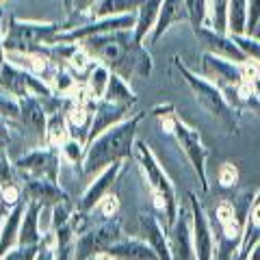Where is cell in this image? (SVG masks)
<instances>
[{"label":"cell","instance_id":"6da1fadb","mask_svg":"<svg viewBox=\"0 0 260 260\" xmlns=\"http://www.w3.org/2000/svg\"><path fill=\"white\" fill-rule=\"evenodd\" d=\"M95 61L104 63L121 78H150L154 70L152 54L143 42H137L133 30H115L91 35L78 42Z\"/></svg>","mask_w":260,"mask_h":260},{"label":"cell","instance_id":"7a4b0ae2","mask_svg":"<svg viewBox=\"0 0 260 260\" xmlns=\"http://www.w3.org/2000/svg\"><path fill=\"white\" fill-rule=\"evenodd\" d=\"M145 113H135L126 117L113 128L104 130L100 137H95L85 148L83 158V174L93 176L107 169L115 160H126L130 154H135V141H137V130L143 121Z\"/></svg>","mask_w":260,"mask_h":260},{"label":"cell","instance_id":"3957f363","mask_svg":"<svg viewBox=\"0 0 260 260\" xmlns=\"http://www.w3.org/2000/svg\"><path fill=\"white\" fill-rule=\"evenodd\" d=\"M254 200V193H243L237 200H221L208 217L215 221V260H232L241 251L245 239V219Z\"/></svg>","mask_w":260,"mask_h":260},{"label":"cell","instance_id":"277c9868","mask_svg":"<svg viewBox=\"0 0 260 260\" xmlns=\"http://www.w3.org/2000/svg\"><path fill=\"white\" fill-rule=\"evenodd\" d=\"M174 68L178 70V74L182 76V80L186 85H189L191 93L195 98V102L200 104L202 109H204L206 113L213 119H217L219 124H221L225 128V133L230 135H239V117L241 113L232 107L230 102L225 100L223 91L219 89L213 80H208L204 74H195L193 70H189V65H184L180 56H174Z\"/></svg>","mask_w":260,"mask_h":260},{"label":"cell","instance_id":"5b68a950","mask_svg":"<svg viewBox=\"0 0 260 260\" xmlns=\"http://www.w3.org/2000/svg\"><path fill=\"white\" fill-rule=\"evenodd\" d=\"M152 115L160 121L162 130H167L169 135L176 139L178 148L184 152L186 160L191 162L195 178L202 186V191L208 193V176H206V158H208V148L202 141V135L198 128L189 126L184 119H180L176 115V109L172 104H158L154 107Z\"/></svg>","mask_w":260,"mask_h":260},{"label":"cell","instance_id":"8992f818","mask_svg":"<svg viewBox=\"0 0 260 260\" xmlns=\"http://www.w3.org/2000/svg\"><path fill=\"white\" fill-rule=\"evenodd\" d=\"M135 158L139 162L145 182L150 186V193L154 198V206L160 210V215L165 217V225L169 228L176 221L178 210H180V202H178L176 186L172 182V178H169L167 172L162 169L156 154L150 150V145L141 139L135 141Z\"/></svg>","mask_w":260,"mask_h":260},{"label":"cell","instance_id":"52a82bcc","mask_svg":"<svg viewBox=\"0 0 260 260\" xmlns=\"http://www.w3.org/2000/svg\"><path fill=\"white\" fill-rule=\"evenodd\" d=\"M63 30L56 22H35V20H20L9 15L3 26V44L5 50L13 52H37L42 46L56 44V37Z\"/></svg>","mask_w":260,"mask_h":260},{"label":"cell","instance_id":"ba28073f","mask_svg":"<svg viewBox=\"0 0 260 260\" xmlns=\"http://www.w3.org/2000/svg\"><path fill=\"white\" fill-rule=\"evenodd\" d=\"M202 74H204L208 80L225 91V89H232L245 80H254L260 70H258V63L254 61H247V63H237V61H230L225 56H219L213 52H204L202 54Z\"/></svg>","mask_w":260,"mask_h":260},{"label":"cell","instance_id":"9c48e42d","mask_svg":"<svg viewBox=\"0 0 260 260\" xmlns=\"http://www.w3.org/2000/svg\"><path fill=\"white\" fill-rule=\"evenodd\" d=\"M121 239V223L117 217L102 219L98 225H91L74 241V260H89L98 254H104L113 243Z\"/></svg>","mask_w":260,"mask_h":260},{"label":"cell","instance_id":"30bf717a","mask_svg":"<svg viewBox=\"0 0 260 260\" xmlns=\"http://www.w3.org/2000/svg\"><path fill=\"white\" fill-rule=\"evenodd\" d=\"M15 172L22 176H32V178H48V180L59 182V172H61V152L50 145H37L35 150L13 160Z\"/></svg>","mask_w":260,"mask_h":260},{"label":"cell","instance_id":"8fae6325","mask_svg":"<svg viewBox=\"0 0 260 260\" xmlns=\"http://www.w3.org/2000/svg\"><path fill=\"white\" fill-rule=\"evenodd\" d=\"M189 206H191V232H193V251L195 260H215V230L210 225V217L200 204L198 195L189 193Z\"/></svg>","mask_w":260,"mask_h":260},{"label":"cell","instance_id":"7c38bea8","mask_svg":"<svg viewBox=\"0 0 260 260\" xmlns=\"http://www.w3.org/2000/svg\"><path fill=\"white\" fill-rule=\"evenodd\" d=\"M124 169H126V160H115L107 169H102V172L98 174L91 182H89L85 193L80 195L76 208L83 210V213H91V210H95L98 204H100V202L111 193L113 184H115L117 178L124 174Z\"/></svg>","mask_w":260,"mask_h":260},{"label":"cell","instance_id":"4fadbf2b","mask_svg":"<svg viewBox=\"0 0 260 260\" xmlns=\"http://www.w3.org/2000/svg\"><path fill=\"white\" fill-rule=\"evenodd\" d=\"M24 135H28L35 145H46V128H48V113L44 109L39 95H24L20 98V117L15 119Z\"/></svg>","mask_w":260,"mask_h":260},{"label":"cell","instance_id":"5bb4252c","mask_svg":"<svg viewBox=\"0 0 260 260\" xmlns=\"http://www.w3.org/2000/svg\"><path fill=\"white\" fill-rule=\"evenodd\" d=\"M198 42L204 48V52H213L219 56H225L230 61H237V63H247L249 59L245 56V52L241 50L234 42V37L230 32H221V30H215L213 26H200L198 30H193Z\"/></svg>","mask_w":260,"mask_h":260},{"label":"cell","instance_id":"9a60e30c","mask_svg":"<svg viewBox=\"0 0 260 260\" xmlns=\"http://www.w3.org/2000/svg\"><path fill=\"white\" fill-rule=\"evenodd\" d=\"M130 109H133V107H126V104H113L109 100H104V98L95 100L91 104L93 117H91V126H89V135H87L85 148L95 139V137H100L104 130H109L115 124H119V121H124L126 117H130Z\"/></svg>","mask_w":260,"mask_h":260},{"label":"cell","instance_id":"2e32d148","mask_svg":"<svg viewBox=\"0 0 260 260\" xmlns=\"http://www.w3.org/2000/svg\"><path fill=\"white\" fill-rule=\"evenodd\" d=\"M22 186V195L26 202H39L46 208H52L61 202L70 200V195L65 193L54 180L48 178H32V176H24Z\"/></svg>","mask_w":260,"mask_h":260},{"label":"cell","instance_id":"e0dca14e","mask_svg":"<svg viewBox=\"0 0 260 260\" xmlns=\"http://www.w3.org/2000/svg\"><path fill=\"white\" fill-rule=\"evenodd\" d=\"M169 245H172L174 260H195L193 251V232H191V213L186 217L184 208L180 206L176 221L167 228Z\"/></svg>","mask_w":260,"mask_h":260},{"label":"cell","instance_id":"ac0fdd59","mask_svg":"<svg viewBox=\"0 0 260 260\" xmlns=\"http://www.w3.org/2000/svg\"><path fill=\"white\" fill-rule=\"evenodd\" d=\"M139 237L150 243V247L156 251L160 260H174L172 256V245H169V234L162 230L160 221L150 213L139 215Z\"/></svg>","mask_w":260,"mask_h":260},{"label":"cell","instance_id":"d6986e66","mask_svg":"<svg viewBox=\"0 0 260 260\" xmlns=\"http://www.w3.org/2000/svg\"><path fill=\"white\" fill-rule=\"evenodd\" d=\"M104 254H109L115 260H160L156 251L150 247V243H145L141 237H137V239L121 237Z\"/></svg>","mask_w":260,"mask_h":260},{"label":"cell","instance_id":"ffe728a7","mask_svg":"<svg viewBox=\"0 0 260 260\" xmlns=\"http://www.w3.org/2000/svg\"><path fill=\"white\" fill-rule=\"evenodd\" d=\"M180 22H189L184 0H162L158 20H156V26H154V30L150 32V42L156 44L158 39L174 26V24H180Z\"/></svg>","mask_w":260,"mask_h":260},{"label":"cell","instance_id":"44dd1931","mask_svg":"<svg viewBox=\"0 0 260 260\" xmlns=\"http://www.w3.org/2000/svg\"><path fill=\"white\" fill-rule=\"evenodd\" d=\"M42 204L39 202H26L24 208V217H22V225H20V239L18 245H39L44 239L39 223H42Z\"/></svg>","mask_w":260,"mask_h":260},{"label":"cell","instance_id":"7402d4cb","mask_svg":"<svg viewBox=\"0 0 260 260\" xmlns=\"http://www.w3.org/2000/svg\"><path fill=\"white\" fill-rule=\"evenodd\" d=\"M160 5H162V0H141L139 9L135 13L137 20H135V28H133L137 42H143V39L154 30L158 13H160Z\"/></svg>","mask_w":260,"mask_h":260},{"label":"cell","instance_id":"603a6c76","mask_svg":"<svg viewBox=\"0 0 260 260\" xmlns=\"http://www.w3.org/2000/svg\"><path fill=\"white\" fill-rule=\"evenodd\" d=\"M260 241V189L254 193V200H251V206L247 210V219H245V239H243V245L239 256H243L247 260L249 251L254 249V245Z\"/></svg>","mask_w":260,"mask_h":260},{"label":"cell","instance_id":"cb8c5ba5","mask_svg":"<svg viewBox=\"0 0 260 260\" xmlns=\"http://www.w3.org/2000/svg\"><path fill=\"white\" fill-rule=\"evenodd\" d=\"M141 0H98L95 7L89 11V20L95 18H113V15L137 13Z\"/></svg>","mask_w":260,"mask_h":260},{"label":"cell","instance_id":"d4e9b609","mask_svg":"<svg viewBox=\"0 0 260 260\" xmlns=\"http://www.w3.org/2000/svg\"><path fill=\"white\" fill-rule=\"evenodd\" d=\"M104 100H109L113 104H126V107H135L137 104V93L133 91V87L128 85L126 78H121L115 72H111L107 91H104Z\"/></svg>","mask_w":260,"mask_h":260},{"label":"cell","instance_id":"484cf974","mask_svg":"<svg viewBox=\"0 0 260 260\" xmlns=\"http://www.w3.org/2000/svg\"><path fill=\"white\" fill-rule=\"evenodd\" d=\"M68 139H70V126H68V117H65V113L59 111V113H52V115H48L46 145L61 150L63 143L68 141Z\"/></svg>","mask_w":260,"mask_h":260},{"label":"cell","instance_id":"4316f807","mask_svg":"<svg viewBox=\"0 0 260 260\" xmlns=\"http://www.w3.org/2000/svg\"><path fill=\"white\" fill-rule=\"evenodd\" d=\"M109 78H111V70L104 63L95 61V65L89 70L87 80H85V87H87V91L91 93L93 100H100V98H104V91H107V85H109Z\"/></svg>","mask_w":260,"mask_h":260},{"label":"cell","instance_id":"83f0119b","mask_svg":"<svg viewBox=\"0 0 260 260\" xmlns=\"http://www.w3.org/2000/svg\"><path fill=\"white\" fill-rule=\"evenodd\" d=\"M228 32L245 35L247 32V0H230L228 5Z\"/></svg>","mask_w":260,"mask_h":260},{"label":"cell","instance_id":"f1b7e54d","mask_svg":"<svg viewBox=\"0 0 260 260\" xmlns=\"http://www.w3.org/2000/svg\"><path fill=\"white\" fill-rule=\"evenodd\" d=\"M228 5L230 0H208V18L215 30L228 32Z\"/></svg>","mask_w":260,"mask_h":260},{"label":"cell","instance_id":"f546056e","mask_svg":"<svg viewBox=\"0 0 260 260\" xmlns=\"http://www.w3.org/2000/svg\"><path fill=\"white\" fill-rule=\"evenodd\" d=\"M186 15H189V24L193 30L204 26L208 20V0H184Z\"/></svg>","mask_w":260,"mask_h":260},{"label":"cell","instance_id":"4dcf8cb0","mask_svg":"<svg viewBox=\"0 0 260 260\" xmlns=\"http://www.w3.org/2000/svg\"><path fill=\"white\" fill-rule=\"evenodd\" d=\"M0 115L9 121H15L20 117V98L7 91L3 85H0Z\"/></svg>","mask_w":260,"mask_h":260},{"label":"cell","instance_id":"1f68e13d","mask_svg":"<svg viewBox=\"0 0 260 260\" xmlns=\"http://www.w3.org/2000/svg\"><path fill=\"white\" fill-rule=\"evenodd\" d=\"M234 42H237V46L241 48L243 52H245V56L249 61H254L260 65V39L256 35H232Z\"/></svg>","mask_w":260,"mask_h":260},{"label":"cell","instance_id":"d6a6232c","mask_svg":"<svg viewBox=\"0 0 260 260\" xmlns=\"http://www.w3.org/2000/svg\"><path fill=\"white\" fill-rule=\"evenodd\" d=\"M217 182H219V186H223V189H234L237 182H239L237 165H232V162H223V165L217 169Z\"/></svg>","mask_w":260,"mask_h":260},{"label":"cell","instance_id":"836d02e7","mask_svg":"<svg viewBox=\"0 0 260 260\" xmlns=\"http://www.w3.org/2000/svg\"><path fill=\"white\" fill-rule=\"evenodd\" d=\"M37 251H39V245H15L0 260H35Z\"/></svg>","mask_w":260,"mask_h":260},{"label":"cell","instance_id":"e575fe53","mask_svg":"<svg viewBox=\"0 0 260 260\" xmlns=\"http://www.w3.org/2000/svg\"><path fill=\"white\" fill-rule=\"evenodd\" d=\"M15 182V167L5 154V148H0V184H13Z\"/></svg>","mask_w":260,"mask_h":260},{"label":"cell","instance_id":"d590c367","mask_svg":"<svg viewBox=\"0 0 260 260\" xmlns=\"http://www.w3.org/2000/svg\"><path fill=\"white\" fill-rule=\"evenodd\" d=\"M95 3L98 0H63L70 15H89V11L95 7Z\"/></svg>","mask_w":260,"mask_h":260},{"label":"cell","instance_id":"8d00e7d4","mask_svg":"<svg viewBox=\"0 0 260 260\" xmlns=\"http://www.w3.org/2000/svg\"><path fill=\"white\" fill-rule=\"evenodd\" d=\"M95 210H100V215L104 217V219H111V217H117V213H119V200H117V195H107L100 204H98V208Z\"/></svg>","mask_w":260,"mask_h":260},{"label":"cell","instance_id":"74e56055","mask_svg":"<svg viewBox=\"0 0 260 260\" xmlns=\"http://www.w3.org/2000/svg\"><path fill=\"white\" fill-rule=\"evenodd\" d=\"M260 24V0H247V35H254Z\"/></svg>","mask_w":260,"mask_h":260},{"label":"cell","instance_id":"f35d334b","mask_svg":"<svg viewBox=\"0 0 260 260\" xmlns=\"http://www.w3.org/2000/svg\"><path fill=\"white\" fill-rule=\"evenodd\" d=\"M11 141V135H9V119L0 115V148H7Z\"/></svg>","mask_w":260,"mask_h":260},{"label":"cell","instance_id":"ab89813d","mask_svg":"<svg viewBox=\"0 0 260 260\" xmlns=\"http://www.w3.org/2000/svg\"><path fill=\"white\" fill-rule=\"evenodd\" d=\"M5 56H7V50H5V44H3V9H0V68L5 65Z\"/></svg>","mask_w":260,"mask_h":260},{"label":"cell","instance_id":"60d3db41","mask_svg":"<svg viewBox=\"0 0 260 260\" xmlns=\"http://www.w3.org/2000/svg\"><path fill=\"white\" fill-rule=\"evenodd\" d=\"M247 260H260V241L254 245V249L249 251V256H247Z\"/></svg>","mask_w":260,"mask_h":260},{"label":"cell","instance_id":"b9f144b4","mask_svg":"<svg viewBox=\"0 0 260 260\" xmlns=\"http://www.w3.org/2000/svg\"><path fill=\"white\" fill-rule=\"evenodd\" d=\"M7 210H9V208H7V204H5V198H3V184H0V215L7 213Z\"/></svg>","mask_w":260,"mask_h":260},{"label":"cell","instance_id":"7bdbcfd3","mask_svg":"<svg viewBox=\"0 0 260 260\" xmlns=\"http://www.w3.org/2000/svg\"><path fill=\"white\" fill-rule=\"evenodd\" d=\"M89 260H115V258H111L109 254H98V256H93V258H89Z\"/></svg>","mask_w":260,"mask_h":260},{"label":"cell","instance_id":"ee69618b","mask_svg":"<svg viewBox=\"0 0 260 260\" xmlns=\"http://www.w3.org/2000/svg\"><path fill=\"white\" fill-rule=\"evenodd\" d=\"M251 83H254V89H256V93L260 95V74L254 78V80H251Z\"/></svg>","mask_w":260,"mask_h":260},{"label":"cell","instance_id":"f6af8a7d","mask_svg":"<svg viewBox=\"0 0 260 260\" xmlns=\"http://www.w3.org/2000/svg\"><path fill=\"white\" fill-rule=\"evenodd\" d=\"M254 35H256V37L260 39V24H258V28H256V32H254Z\"/></svg>","mask_w":260,"mask_h":260},{"label":"cell","instance_id":"bcb514c9","mask_svg":"<svg viewBox=\"0 0 260 260\" xmlns=\"http://www.w3.org/2000/svg\"><path fill=\"white\" fill-rule=\"evenodd\" d=\"M5 215H7V213H3V215H0V228H3V219H5Z\"/></svg>","mask_w":260,"mask_h":260},{"label":"cell","instance_id":"7dc6e473","mask_svg":"<svg viewBox=\"0 0 260 260\" xmlns=\"http://www.w3.org/2000/svg\"><path fill=\"white\" fill-rule=\"evenodd\" d=\"M232 260H245V258H243V256H239V254H237V256H234Z\"/></svg>","mask_w":260,"mask_h":260},{"label":"cell","instance_id":"c3c4849f","mask_svg":"<svg viewBox=\"0 0 260 260\" xmlns=\"http://www.w3.org/2000/svg\"><path fill=\"white\" fill-rule=\"evenodd\" d=\"M3 3H5V0H0V5H3Z\"/></svg>","mask_w":260,"mask_h":260}]
</instances>
